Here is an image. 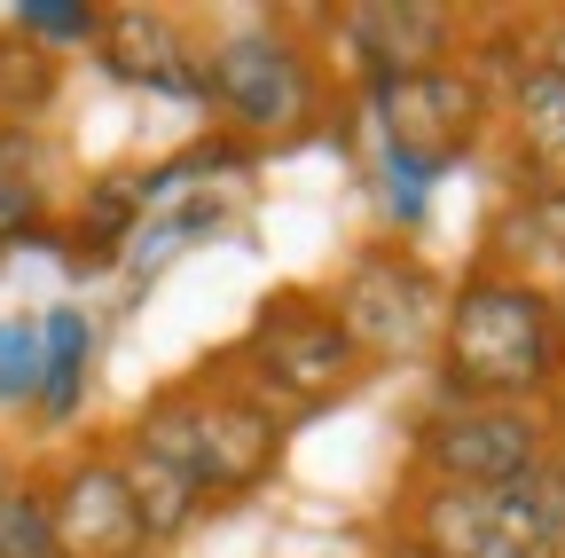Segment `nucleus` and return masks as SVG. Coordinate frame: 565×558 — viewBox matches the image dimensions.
<instances>
[{
	"mask_svg": "<svg viewBox=\"0 0 565 558\" xmlns=\"http://www.w3.org/2000/svg\"><path fill=\"white\" fill-rule=\"evenodd\" d=\"M370 110V143H393L408 158H424L433 173H456L487 134H494V95L471 63H433V72H408V80H370L362 87Z\"/></svg>",
	"mask_w": 565,
	"mask_h": 558,
	"instance_id": "0eeeda50",
	"label": "nucleus"
},
{
	"mask_svg": "<svg viewBox=\"0 0 565 558\" xmlns=\"http://www.w3.org/2000/svg\"><path fill=\"white\" fill-rule=\"evenodd\" d=\"M0 558H55V550H47V496H40V472H24L9 496H0Z\"/></svg>",
	"mask_w": 565,
	"mask_h": 558,
	"instance_id": "6ab92c4d",
	"label": "nucleus"
},
{
	"mask_svg": "<svg viewBox=\"0 0 565 558\" xmlns=\"http://www.w3.org/2000/svg\"><path fill=\"white\" fill-rule=\"evenodd\" d=\"M550 292V315H557V338H565V275H557V284H542Z\"/></svg>",
	"mask_w": 565,
	"mask_h": 558,
	"instance_id": "5701e85b",
	"label": "nucleus"
},
{
	"mask_svg": "<svg viewBox=\"0 0 565 558\" xmlns=\"http://www.w3.org/2000/svg\"><path fill=\"white\" fill-rule=\"evenodd\" d=\"M95 355H103V330H95L87 307H47L40 315V401H32V417L47 433H63V425L87 417Z\"/></svg>",
	"mask_w": 565,
	"mask_h": 558,
	"instance_id": "ddd939ff",
	"label": "nucleus"
},
{
	"mask_svg": "<svg viewBox=\"0 0 565 558\" xmlns=\"http://www.w3.org/2000/svg\"><path fill=\"white\" fill-rule=\"evenodd\" d=\"M24 244H47V213H40V204L0 197V260H9V252H24Z\"/></svg>",
	"mask_w": 565,
	"mask_h": 558,
	"instance_id": "aec40b11",
	"label": "nucleus"
},
{
	"mask_svg": "<svg viewBox=\"0 0 565 558\" xmlns=\"http://www.w3.org/2000/svg\"><path fill=\"white\" fill-rule=\"evenodd\" d=\"M95 63H103L118 87L166 95V103H204V48H189V32H181L166 9H141V0L103 9Z\"/></svg>",
	"mask_w": 565,
	"mask_h": 558,
	"instance_id": "9d476101",
	"label": "nucleus"
},
{
	"mask_svg": "<svg viewBox=\"0 0 565 558\" xmlns=\"http://www.w3.org/2000/svg\"><path fill=\"white\" fill-rule=\"evenodd\" d=\"M9 32L32 40V48H95L103 32V0H17L9 9Z\"/></svg>",
	"mask_w": 565,
	"mask_h": 558,
	"instance_id": "dca6fc26",
	"label": "nucleus"
},
{
	"mask_svg": "<svg viewBox=\"0 0 565 558\" xmlns=\"http://www.w3.org/2000/svg\"><path fill=\"white\" fill-rule=\"evenodd\" d=\"M433 378H440L433 401H557L565 338H557L550 292L494 267H471L463 284H448Z\"/></svg>",
	"mask_w": 565,
	"mask_h": 558,
	"instance_id": "f03ea898",
	"label": "nucleus"
},
{
	"mask_svg": "<svg viewBox=\"0 0 565 558\" xmlns=\"http://www.w3.org/2000/svg\"><path fill=\"white\" fill-rule=\"evenodd\" d=\"M338 40L370 87V80H408V72H433V63H456L463 17L448 0H353V9H338Z\"/></svg>",
	"mask_w": 565,
	"mask_h": 558,
	"instance_id": "1a4fd4ad",
	"label": "nucleus"
},
{
	"mask_svg": "<svg viewBox=\"0 0 565 558\" xmlns=\"http://www.w3.org/2000/svg\"><path fill=\"white\" fill-rule=\"evenodd\" d=\"M0 197L17 204H55V143L40 126H0Z\"/></svg>",
	"mask_w": 565,
	"mask_h": 558,
	"instance_id": "f3484780",
	"label": "nucleus"
},
{
	"mask_svg": "<svg viewBox=\"0 0 565 558\" xmlns=\"http://www.w3.org/2000/svg\"><path fill=\"white\" fill-rule=\"evenodd\" d=\"M40 496H47V550L55 558H158L150 535H141V512L126 496L110 441L40 472Z\"/></svg>",
	"mask_w": 565,
	"mask_h": 558,
	"instance_id": "6e6552de",
	"label": "nucleus"
},
{
	"mask_svg": "<svg viewBox=\"0 0 565 558\" xmlns=\"http://www.w3.org/2000/svg\"><path fill=\"white\" fill-rule=\"evenodd\" d=\"M134 221H141V166H103V173L79 189L71 221H63V229H47V244L63 252V267H71V275H103V267H118V252H126Z\"/></svg>",
	"mask_w": 565,
	"mask_h": 558,
	"instance_id": "f8f14e48",
	"label": "nucleus"
},
{
	"mask_svg": "<svg viewBox=\"0 0 565 558\" xmlns=\"http://www.w3.org/2000/svg\"><path fill=\"white\" fill-rule=\"evenodd\" d=\"M526 48H534V63H550V72L565 80V17H542V24H526Z\"/></svg>",
	"mask_w": 565,
	"mask_h": 558,
	"instance_id": "412c9836",
	"label": "nucleus"
},
{
	"mask_svg": "<svg viewBox=\"0 0 565 558\" xmlns=\"http://www.w3.org/2000/svg\"><path fill=\"white\" fill-rule=\"evenodd\" d=\"M370 173H377V213H385V236H393V244H401V236H416V229H424V213H433L440 173L424 166V158H408V150H393V143H370Z\"/></svg>",
	"mask_w": 565,
	"mask_h": 558,
	"instance_id": "2eb2a0df",
	"label": "nucleus"
},
{
	"mask_svg": "<svg viewBox=\"0 0 565 558\" xmlns=\"http://www.w3.org/2000/svg\"><path fill=\"white\" fill-rule=\"evenodd\" d=\"M338 330L362 346V362L385 370V362H433L440 346V315H448V284L433 260H416L408 244L393 236H370L338 267V284L322 292Z\"/></svg>",
	"mask_w": 565,
	"mask_h": 558,
	"instance_id": "423d86ee",
	"label": "nucleus"
},
{
	"mask_svg": "<svg viewBox=\"0 0 565 558\" xmlns=\"http://www.w3.org/2000/svg\"><path fill=\"white\" fill-rule=\"evenodd\" d=\"M118 449L181 472V480L196 487L204 512H228V504L259 496V487L282 472L291 417L267 409L228 362H204L196 378H173V386H158L150 401H141V409L126 417Z\"/></svg>",
	"mask_w": 565,
	"mask_h": 558,
	"instance_id": "f257e3e1",
	"label": "nucleus"
},
{
	"mask_svg": "<svg viewBox=\"0 0 565 558\" xmlns=\"http://www.w3.org/2000/svg\"><path fill=\"white\" fill-rule=\"evenodd\" d=\"M267 409H282L299 425V417H322V409H338L353 386L370 378V362H362V346H353L345 330H338V315H330V299L322 292H275L259 315H252V330L221 355Z\"/></svg>",
	"mask_w": 565,
	"mask_h": 558,
	"instance_id": "20e7f679",
	"label": "nucleus"
},
{
	"mask_svg": "<svg viewBox=\"0 0 565 558\" xmlns=\"http://www.w3.org/2000/svg\"><path fill=\"white\" fill-rule=\"evenodd\" d=\"M63 103V63L0 24V126H40Z\"/></svg>",
	"mask_w": 565,
	"mask_h": 558,
	"instance_id": "4468645a",
	"label": "nucleus"
},
{
	"mask_svg": "<svg viewBox=\"0 0 565 558\" xmlns=\"http://www.w3.org/2000/svg\"><path fill=\"white\" fill-rule=\"evenodd\" d=\"M416 472L433 487H511L534 464L565 456V393L557 401H433L408 425Z\"/></svg>",
	"mask_w": 565,
	"mask_h": 558,
	"instance_id": "39448f33",
	"label": "nucleus"
},
{
	"mask_svg": "<svg viewBox=\"0 0 565 558\" xmlns=\"http://www.w3.org/2000/svg\"><path fill=\"white\" fill-rule=\"evenodd\" d=\"M17 480H24V464H17V449H9V441H0V496H9Z\"/></svg>",
	"mask_w": 565,
	"mask_h": 558,
	"instance_id": "4be33fe9",
	"label": "nucleus"
},
{
	"mask_svg": "<svg viewBox=\"0 0 565 558\" xmlns=\"http://www.w3.org/2000/svg\"><path fill=\"white\" fill-rule=\"evenodd\" d=\"M377 558H424V550H408V543H401V535H393V543H385V550H377Z\"/></svg>",
	"mask_w": 565,
	"mask_h": 558,
	"instance_id": "b1692460",
	"label": "nucleus"
},
{
	"mask_svg": "<svg viewBox=\"0 0 565 558\" xmlns=\"http://www.w3.org/2000/svg\"><path fill=\"white\" fill-rule=\"evenodd\" d=\"M479 558H565V456L534 464L511 487H487Z\"/></svg>",
	"mask_w": 565,
	"mask_h": 558,
	"instance_id": "9b49d317",
	"label": "nucleus"
},
{
	"mask_svg": "<svg viewBox=\"0 0 565 558\" xmlns=\"http://www.w3.org/2000/svg\"><path fill=\"white\" fill-rule=\"evenodd\" d=\"M204 110L221 118L236 150H291L330 118V63L322 48L291 24H244L204 48Z\"/></svg>",
	"mask_w": 565,
	"mask_h": 558,
	"instance_id": "7ed1b4c3",
	"label": "nucleus"
},
{
	"mask_svg": "<svg viewBox=\"0 0 565 558\" xmlns=\"http://www.w3.org/2000/svg\"><path fill=\"white\" fill-rule=\"evenodd\" d=\"M40 401V315H0V409Z\"/></svg>",
	"mask_w": 565,
	"mask_h": 558,
	"instance_id": "a211bd4d",
	"label": "nucleus"
}]
</instances>
